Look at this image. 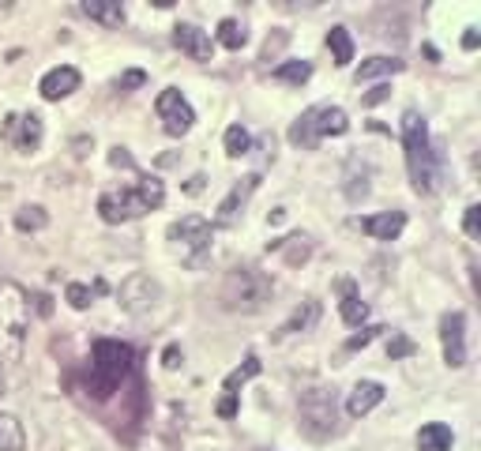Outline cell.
I'll return each instance as SVG.
<instances>
[{
    "label": "cell",
    "instance_id": "obj_1",
    "mask_svg": "<svg viewBox=\"0 0 481 451\" xmlns=\"http://www.w3.org/2000/svg\"><path fill=\"white\" fill-rule=\"evenodd\" d=\"M136 369V350L117 339H94L91 346V369H87V395L91 398H110L124 388V380Z\"/></svg>",
    "mask_w": 481,
    "mask_h": 451
},
{
    "label": "cell",
    "instance_id": "obj_2",
    "mask_svg": "<svg viewBox=\"0 0 481 451\" xmlns=\"http://www.w3.org/2000/svg\"><path fill=\"white\" fill-rule=\"evenodd\" d=\"M162 199H166V185L159 178H150V173L136 169L132 185L102 192V199H98V215H102V222H110V226H120V222L143 218L147 211L162 207Z\"/></svg>",
    "mask_w": 481,
    "mask_h": 451
},
{
    "label": "cell",
    "instance_id": "obj_3",
    "mask_svg": "<svg viewBox=\"0 0 481 451\" xmlns=\"http://www.w3.org/2000/svg\"><path fill=\"white\" fill-rule=\"evenodd\" d=\"M402 147H407V169H410L414 192H421V196L437 192L440 169H437V155H433V143H428V129H425V117H421L418 110H407V113H402Z\"/></svg>",
    "mask_w": 481,
    "mask_h": 451
},
{
    "label": "cell",
    "instance_id": "obj_4",
    "mask_svg": "<svg viewBox=\"0 0 481 451\" xmlns=\"http://www.w3.org/2000/svg\"><path fill=\"white\" fill-rule=\"evenodd\" d=\"M31 297L19 283L0 279V361H19L23 339H27Z\"/></svg>",
    "mask_w": 481,
    "mask_h": 451
},
{
    "label": "cell",
    "instance_id": "obj_5",
    "mask_svg": "<svg viewBox=\"0 0 481 451\" xmlns=\"http://www.w3.org/2000/svg\"><path fill=\"white\" fill-rule=\"evenodd\" d=\"M271 293H274V283L267 279L264 271H256V267H234L230 271V279H226V286H222V301H226V309H241V312H256V309H264L267 301H271Z\"/></svg>",
    "mask_w": 481,
    "mask_h": 451
},
{
    "label": "cell",
    "instance_id": "obj_6",
    "mask_svg": "<svg viewBox=\"0 0 481 451\" xmlns=\"http://www.w3.org/2000/svg\"><path fill=\"white\" fill-rule=\"evenodd\" d=\"M346 132H350L346 110H339V106H313V110H305V113L293 120L290 143L313 150L320 139H327V136H346Z\"/></svg>",
    "mask_w": 481,
    "mask_h": 451
},
{
    "label": "cell",
    "instance_id": "obj_7",
    "mask_svg": "<svg viewBox=\"0 0 481 451\" xmlns=\"http://www.w3.org/2000/svg\"><path fill=\"white\" fill-rule=\"evenodd\" d=\"M301 429H305L313 440H327L335 433V398L323 388H313L301 398Z\"/></svg>",
    "mask_w": 481,
    "mask_h": 451
},
{
    "label": "cell",
    "instance_id": "obj_8",
    "mask_svg": "<svg viewBox=\"0 0 481 451\" xmlns=\"http://www.w3.org/2000/svg\"><path fill=\"white\" fill-rule=\"evenodd\" d=\"M169 241L188 264H196L211 248V222L199 218V215H185L181 222L169 226Z\"/></svg>",
    "mask_w": 481,
    "mask_h": 451
},
{
    "label": "cell",
    "instance_id": "obj_9",
    "mask_svg": "<svg viewBox=\"0 0 481 451\" xmlns=\"http://www.w3.org/2000/svg\"><path fill=\"white\" fill-rule=\"evenodd\" d=\"M155 113H159V120H162L166 136H173V139L188 136L192 124H196V113H192V106H188V98L177 91V87H166V91L155 98Z\"/></svg>",
    "mask_w": 481,
    "mask_h": 451
},
{
    "label": "cell",
    "instance_id": "obj_10",
    "mask_svg": "<svg viewBox=\"0 0 481 451\" xmlns=\"http://www.w3.org/2000/svg\"><path fill=\"white\" fill-rule=\"evenodd\" d=\"M0 136H5L15 150H23V155H31V150L42 147V136H45V124L38 113H8L5 124H0Z\"/></svg>",
    "mask_w": 481,
    "mask_h": 451
},
{
    "label": "cell",
    "instance_id": "obj_11",
    "mask_svg": "<svg viewBox=\"0 0 481 451\" xmlns=\"http://www.w3.org/2000/svg\"><path fill=\"white\" fill-rule=\"evenodd\" d=\"M440 342H444V361L451 369L467 365V316L463 312H447L440 320Z\"/></svg>",
    "mask_w": 481,
    "mask_h": 451
},
{
    "label": "cell",
    "instance_id": "obj_12",
    "mask_svg": "<svg viewBox=\"0 0 481 451\" xmlns=\"http://www.w3.org/2000/svg\"><path fill=\"white\" fill-rule=\"evenodd\" d=\"M260 358L256 354H248L245 358V365L241 369H234L230 376H226V384H222V398H218V417H237V395H241V388L252 380V376H260Z\"/></svg>",
    "mask_w": 481,
    "mask_h": 451
},
{
    "label": "cell",
    "instance_id": "obj_13",
    "mask_svg": "<svg viewBox=\"0 0 481 451\" xmlns=\"http://www.w3.org/2000/svg\"><path fill=\"white\" fill-rule=\"evenodd\" d=\"M361 234H369L372 241H395L402 230H407V215L402 211H380V215H365V218H353Z\"/></svg>",
    "mask_w": 481,
    "mask_h": 451
},
{
    "label": "cell",
    "instance_id": "obj_14",
    "mask_svg": "<svg viewBox=\"0 0 481 451\" xmlns=\"http://www.w3.org/2000/svg\"><path fill=\"white\" fill-rule=\"evenodd\" d=\"M173 45L181 49V53H188L192 61H211V53H215L207 31L192 27V23H177V27H173Z\"/></svg>",
    "mask_w": 481,
    "mask_h": 451
},
{
    "label": "cell",
    "instance_id": "obj_15",
    "mask_svg": "<svg viewBox=\"0 0 481 451\" xmlns=\"http://www.w3.org/2000/svg\"><path fill=\"white\" fill-rule=\"evenodd\" d=\"M38 91H42L45 102H61V98H68L72 91H80V72H75L72 64H61V68L42 75Z\"/></svg>",
    "mask_w": 481,
    "mask_h": 451
},
{
    "label": "cell",
    "instance_id": "obj_16",
    "mask_svg": "<svg viewBox=\"0 0 481 451\" xmlns=\"http://www.w3.org/2000/svg\"><path fill=\"white\" fill-rule=\"evenodd\" d=\"M155 297H159V283H150V274H132L120 286V305L129 312H143L147 305H155Z\"/></svg>",
    "mask_w": 481,
    "mask_h": 451
},
{
    "label": "cell",
    "instance_id": "obj_17",
    "mask_svg": "<svg viewBox=\"0 0 481 451\" xmlns=\"http://www.w3.org/2000/svg\"><path fill=\"white\" fill-rule=\"evenodd\" d=\"M256 188H260V173H248V178H241V185H234V188H230V196H226L222 204H218L215 222H218V226H230V222L241 215V207L248 204V196L256 192Z\"/></svg>",
    "mask_w": 481,
    "mask_h": 451
},
{
    "label": "cell",
    "instance_id": "obj_18",
    "mask_svg": "<svg viewBox=\"0 0 481 451\" xmlns=\"http://www.w3.org/2000/svg\"><path fill=\"white\" fill-rule=\"evenodd\" d=\"M384 403V384H376V380H361L358 388L350 391V398H346V414L350 417H365L372 407H380Z\"/></svg>",
    "mask_w": 481,
    "mask_h": 451
},
{
    "label": "cell",
    "instance_id": "obj_19",
    "mask_svg": "<svg viewBox=\"0 0 481 451\" xmlns=\"http://www.w3.org/2000/svg\"><path fill=\"white\" fill-rule=\"evenodd\" d=\"M80 12L94 23H102V27H120L124 23V5H117V0H83Z\"/></svg>",
    "mask_w": 481,
    "mask_h": 451
},
{
    "label": "cell",
    "instance_id": "obj_20",
    "mask_svg": "<svg viewBox=\"0 0 481 451\" xmlns=\"http://www.w3.org/2000/svg\"><path fill=\"white\" fill-rule=\"evenodd\" d=\"M339 312L342 320L350 323V328H361V323L369 320V305L358 297V290H353V283H342V301H339Z\"/></svg>",
    "mask_w": 481,
    "mask_h": 451
},
{
    "label": "cell",
    "instance_id": "obj_21",
    "mask_svg": "<svg viewBox=\"0 0 481 451\" xmlns=\"http://www.w3.org/2000/svg\"><path fill=\"white\" fill-rule=\"evenodd\" d=\"M455 437L444 421H433V425H421V433H418V451H451Z\"/></svg>",
    "mask_w": 481,
    "mask_h": 451
},
{
    "label": "cell",
    "instance_id": "obj_22",
    "mask_svg": "<svg viewBox=\"0 0 481 451\" xmlns=\"http://www.w3.org/2000/svg\"><path fill=\"white\" fill-rule=\"evenodd\" d=\"M27 447V429L15 414H0V451H23Z\"/></svg>",
    "mask_w": 481,
    "mask_h": 451
},
{
    "label": "cell",
    "instance_id": "obj_23",
    "mask_svg": "<svg viewBox=\"0 0 481 451\" xmlns=\"http://www.w3.org/2000/svg\"><path fill=\"white\" fill-rule=\"evenodd\" d=\"M316 320H320V301L305 297L301 301V309H293V316L283 323V335H293V331H309L316 328Z\"/></svg>",
    "mask_w": 481,
    "mask_h": 451
},
{
    "label": "cell",
    "instance_id": "obj_24",
    "mask_svg": "<svg viewBox=\"0 0 481 451\" xmlns=\"http://www.w3.org/2000/svg\"><path fill=\"white\" fill-rule=\"evenodd\" d=\"M407 64H402L399 57H369L361 68H358V75L353 80L358 83H369V80H380V75H395V72H402Z\"/></svg>",
    "mask_w": 481,
    "mask_h": 451
},
{
    "label": "cell",
    "instance_id": "obj_25",
    "mask_svg": "<svg viewBox=\"0 0 481 451\" xmlns=\"http://www.w3.org/2000/svg\"><path fill=\"white\" fill-rule=\"evenodd\" d=\"M271 80L274 83H293V87H301V83L313 80V64L309 61H286V64H278L271 72Z\"/></svg>",
    "mask_w": 481,
    "mask_h": 451
},
{
    "label": "cell",
    "instance_id": "obj_26",
    "mask_svg": "<svg viewBox=\"0 0 481 451\" xmlns=\"http://www.w3.org/2000/svg\"><path fill=\"white\" fill-rule=\"evenodd\" d=\"M327 49H332L335 64L346 68L353 61V38H350V31L346 27H332V31H327Z\"/></svg>",
    "mask_w": 481,
    "mask_h": 451
},
{
    "label": "cell",
    "instance_id": "obj_27",
    "mask_svg": "<svg viewBox=\"0 0 481 451\" xmlns=\"http://www.w3.org/2000/svg\"><path fill=\"white\" fill-rule=\"evenodd\" d=\"M215 38H218V45H222V49H230V53H237V49L248 42V34H245V27H241L237 19H222Z\"/></svg>",
    "mask_w": 481,
    "mask_h": 451
},
{
    "label": "cell",
    "instance_id": "obj_28",
    "mask_svg": "<svg viewBox=\"0 0 481 451\" xmlns=\"http://www.w3.org/2000/svg\"><path fill=\"white\" fill-rule=\"evenodd\" d=\"M45 226H49L45 207H23L15 215V230H23V234H38V230H45Z\"/></svg>",
    "mask_w": 481,
    "mask_h": 451
},
{
    "label": "cell",
    "instance_id": "obj_29",
    "mask_svg": "<svg viewBox=\"0 0 481 451\" xmlns=\"http://www.w3.org/2000/svg\"><path fill=\"white\" fill-rule=\"evenodd\" d=\"M248 150H252V136L241 129V124H230V129H226V155L241 158V155H248Z\"/></svg>",
    "mask_w": 481,
    "mask_h": 451
},
{
    "label": "cell",
    "instance_id": "obj_30",
    "mask_svg": "<svg viewBox=\"0 0 481 451\" xmlns=\"http://www.w3.org/2000/svg\"><path fill=\"white\" fill-rule=\"evenodd\" d=\"M64 297H68V305H72V309H80V312L91 305V290H87L83 283H72V286L64 290Z\"/></svg>",
    "mask_w": 481,
    "mask_h": 451
},
{
    "label": "cell",
    "instance_id": "obj_31",
    "mask_svg": "<svg viewBox=\"0 0 481 451\" xmlns=\"http://www.w3.org/2000/svg\"><path fill=\"white\" fill-rule=\"evenodd\" d=\"M414 350H418V346H414L407 335H391V342H388V358H391V361H399V358H410Z\"/></svg>",
    "mask_w": 481,
    "mask_h": 451
},
{
    "label": "cell",
    "instance_id": "obj_32",
    "mask_svg": "<svg viewBox=\"0 0 481 451\" xmlns=\"http://www.w3.org/2000/svg\"><path fill=\"white\" fill-rule=\"evenodd\" d=\"M463 230H467V237H481V207L477 204H470L467 207V218H463Z\"/></svg>",
    "mask_w": 481,
    "mask_h": 451
},
{
    "label": "cell",
    "instance_id": "obj_33",
    "mask_svg": "<svg viewBox=\"0 0 481 451\" xmlns=\"http://www.w3.org/2000/svg\"><path fill=\"white\" fill-rule=\"evenodd\" d=\"M143 83H147V72L132 68V72H124L120 80H117V91H136V87H143Z\"/></svg>",
    "mask_w": 481,
    "mask_h": 451
},
{
    "label": "cell",
    "instance_id": "obj_34",
    "mask_svg": "<svg viewBox=\"0 0 481 451\" xmlns=\"http://www.w3.org/2000/svg\"><path fill=\"white\" fill-rule=\"evenodd\" d=\"M376 331H384V328H361L358 335H350V339H346V350H365V346L376 339Z\"/></svg>",
    "mask_w": 481,
    "mask_h": 451
},
{
    "label": "cell",
    "instance_id": "obj_35",
    "mask_svg": "<svg viewBox=\"0 0 481 451\" xmlns=\"http://www.w3.org/2000/svg\"><path fill=\"white\" fill-rule=\"evenodd\" d=\"M181 361H185V354H181V346H166V354H162V369H181Z\"/></svg>",
    "mask_w": 481,
    "mask_h": 451
},
{
    "label": "cell",
    "instance_id": "obj_36",
    "mask_svg": "<svg viewBox=\"0 0 481 451\" xmlns=\"http://www.w3.org/2000/svg\"><path fill=\"white\" fill-rule=\"evenodd\" d=\"M283 45H286V31H278L274 38H267V45H264V61H271V57H274Z\"/></svg>",
    "mask_w": 481,
    "mask_h": 451
},
{
    "label": "cell",
    "instance_id": "obj_37",
    "mask_svg": "<svg viewBox=\"0 0 481 451\" xmlns=\"http://www.w3.org/2000/svg\"><path fill=\"white\" fill-rule=\"evenodd\" d=\"M388 94H391V87H388V83H380L376 91H369V94L361 98V102H365V106H380V102H384V98H388Z\"/></svg>",
    "mask_w": 481,
    "mask_h": 451
},
{
    "label": "cell",
    "instance_id": "obj_38",
    "mask_svg": "<svg viewBox=\"0 0 481 451\" xmlns=\"http://www.w3.org/2000/svg\"><path fill=\"white\" fill-rule=\"evenodd\" d=\"M204 181H207V178H204V173H196V178H188L185 192H188V196H199V192H204Z\"/></svg>",
    "mask_w": 481,
    "mask_h": 451
},
{
    "label": "cell",
    "instance_id": "obj_39",
    "mask_svg": "<svg viewBox=\"0 0 481 451\" xmlns=\"http://www.w3.org/2000/svg\"><path fill=\"white\" fill-rule=\"evenodd\" d=\"M34 301H38V312H42V316H49V312H53V301H49V293H38Z\"/></svg>",
    "mask_w": 481,
    "mask_h": 451
},
{
    "label": "cell",
    "instance_id": "obj_40",
    "mask_svg": "<svg viewBox=\"0 0 481 451\" xmlns=\"http://www.w3.org/2000/svg\"><path fill=\"white\" fill-rule=\"evenodd\" d=\"M477 42H481V38H477V31L470 27V31L463 34V45H467V49H477Z\"/></svg>",
    "mask_w": 481,
    "mask_h": 451
}]
</instances>
